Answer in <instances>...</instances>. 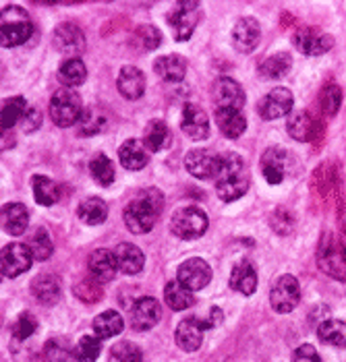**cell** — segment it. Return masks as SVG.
<instances>
[{"label":"cell","instance_id":"6da1fadb","mask_svg":"<svg viewBox=\"0 0 346 362\" xmlns=\"http://www.w3.org/2000/svg\"><path fill=\"white\" fill-rule=\"evenodd\" d=\"M164 209V197L158 189H144L125 207V223L133 234H147Z\"/></svg>","mask_w":346,"mask_h":362},{"label":"cell","instance_id":"7a4b0ae2","mask_svg":"<svg viewBox=\"0 0 346 362\" xmlns=\"http://www.w3.org/2000/svg\"><path fill=\"white\" fill-rule=\"evenodd\" d=\"M216 193L222 201L231 203L236 201L249 191V172L245 160L236 153L220 156V168L216 174Z\"/></svg>","mask_w":346,"mask_h":362},{"label":"cell","instance_id":"3957f363","mask_svg":"<svg viewBox=\"0 0 346 362\" xmlns=\"http://www.w3.org/2000/svg\"><path fill=\"white\" fill-rule=\"evenodd\" d=\"M0 29H2V46L4 48H15L25 44L31 33H33V23L29 19L28 11L15 4H8L2 8V21H0Z\"/></svg>","mask_w":346,"mask_h":362},{"label":"cell","instance_id":"277c9868","mask_svg":"<svg viewBox=\"0 0 346 362\" xmlns=\"http://www.w3.org/2000/svg\"><path fill=\"white\" fill-rule=\"evenodd\" d=\"M207 226H209V220H207L205 211L200 207H183L174 214L173 220H171V230L180 240L202 238L207 232Z\"/></svg>","mask_w":346,"mask_h":362},{"label":"cell","instance_id":"5b68a950","mask_svg":"<svg viewBox=\"0 0 346 362\" xmlns=\"http://www.w3.org/2000/svg\"><path fill=\"white\" fill-rule=\"evenodd\" d=\"M202 19L200 13V2L193 0H180L174 4V8L168 13V25L173 29V35L176 42H187Z\"/></svg>","mask_w":346,"mask_h":362},{"label":"cell","instance_id":"8992f818","mask_svg":"<svg viewBox=\"0 0 346 362\" xmlns=\"http://www.w3.org/2000/svg\"><path fill=\"white\" fill-rule=\"evenodd\" d=\"M81 112H83L81 100L73 89L62 87V89L54 91V95L50 100V116H52L54 124H58V127L77 124Z\"/></svg>","mask_w":346,"mask_h":362},{"label":"cell","instance_id":"52a82bcc","mask_svg":"<svg viewBox=\"0 0 346 362\" xmlns=\"http://www.w3.org/2000/svg\"><path fill=\"white\" fill-rule=\"evenodd\" d=\"M301 303V286L294 276H280L274 281L272 292H270V305L276 313L289 315Z\"/></svg>","mask_w":346,"mask_h":362},{"label":"cell","instance_id":"ba28073f","mask_svg":"<svg viewBox=\"0 0 346 362\" xmlns=\"http://www.w3.org/2000/svg\"><path fill=\"white\" fill-rule=\"evenodd\" d=\"M33 255L29 251L28 245H19V243H11L6 245L0 252V269L4 278H17L21 274H25L31 267Z\"/></svg>","mask_w":346,"mask_h":362},{"label":"cell","instance_id":"9c48e42d","mask_svg":"<svg viewBox=\"0 0 346 362\" xmlns=\"http://www.w3.org/2000/svg\"><path fill=\"white\" fill-rule=\"evenodd\" d=\"M294 106V98L292 91L287 87H276L270 93H265L261 98L258 112L261 114L263 120H278L282 116H289Z\"/></svg>","mask_w":346,"mask_h":362},{"label":"cell","instance_id":"30bf717a","mask_svg":"<svg viewBox=\"0 0 346 362\" xmlns=\"http://www.w3.org/2000/svg\"><path fill=\"white\" fill-rule=\"evenodd\" d=\"M292 44L303 54L321 56L330 52V48L334 46V40H332V35L316 28H303L292 35Z\"/></svg>","mask_w":346,"mask_h":362},{"label":"cell","instance_id":"8fae6325","mask_svg":"<svg viewBox=\"0 0 346 362\" xmlns=\"http://www.w3.org/2000/svg\"><path fill=\"white\" fill-rule=\"evenodd\" d=\"M52 44L60 54H67L69 58H77V54L83 52L86 48V33L75 23H62L54 29Z\"/></svg>","mask_w":346,"mask_h":362},{"label":"cell","instance_id":"7c38bea8","mask_svg":"<svg viewBox=\"0 0 346 362\" xmlns=\"http://www.w3.org/2000/svg\"><path fill=\"white\" fill-rule=\"evenodd\" d=\"M176 279H178L185 288H189L191 292H197V290H203V288L209 284V279H212V267H209L203 259H200V257L187 259V261L178 267Z\"/></svg>","mask_w":346,"mask_h":362},{"label":"cell","instance_id":"4fadbf2b","mask_svg":"<svg viewBox=\"0 0 346 362\" xmlns=\"http://www.w3.org/2000/svg\"><path fill=\"white\" fill-rule=\"evenodd\" d=\"M318 265L328 276L346 281V255L330 236L319 247Z\"/></svg>","mask_w":346,"mask_h":362},{"label":"cell","instance_id":"5bb4252c","mask_svg":"<svg viewBox=\"0 0 346 362\" xmlns=\"http://www.w3.org/2000/svg\"><path fill=\"white\" fill-rule=\"evenodd\" d=\"M212 98L216 102V108H232L241 110L245 106V91L231 77H220L212 85Z\"/></svg>","mask_w":346,"mask_h":362},{"label":"cell","instance_id":"9a60e30c","mask_svg":"<svg viewBox=\"0 0 346 362\" xmlns=\"http://www.w3.org/2000/svg\"><path fill=\"white\" fill-rule=\"evenodd\" d=\"M162 319V307L156 298L144 296L131 308V327L135 332H149Z\"/></svg>","mask_w":346,"mask_h":362},{"label":"cell","instance_id":"2e32d148","mask_svg":"<svg viewBox=\"0 0 346 362\" xmlns=\"http://www.w3.org/2000/svg\"><path fill=\"white\" fill-rule=\"evenodd\" d=\"M185 168L195 178H202V180L216 178L218 168H220V156H216L207 149H193L185 158Z\"/></svg>","mask_w":346,"mask_h":362},{"label":"cell","instance_id":"e0dca14e","mask_svg":"<svg viewBox=\"0 0 346 362\" xmlns=\"http://www.w3.org/2000/svg\"><path fill=\"white\" fill-rule=\"evenodd\" d=\"M183 133L193 141H203L209 137V118L197 104H187L180 116Z\"/></svg>","mask_w":346,"mask_h":362},{"label":"cell","instance_id":"ac0fdd59","mask_svg":"<svg viewBox=\"0 0 346 362\" xmlns=\"http://www.w3.org/2000/svg\"><path fill=\"white\" fill-rule=\"evenodd\" d=\"M261 28L260 23L251 17H245L241 21H236V25L232 29V44L238 52L249 54L260 46Z\"/></svg>","mask_w":346,"mask_h":362},{"label":"cell","instance_id":"d6986e66","mask_svg":"<svg viewBox=\"0 0 346 362\" xmlns=\"http://www.w3.org/2000/svg\"><path fill=\"white\" fill-rule=\"evenodd\" d=\"M287 151L280 147H270L261 156V174L270 185H280L287 174Z\"/></svg>","mask_w":346,"mask_h":362},{"label":"cell","instance_id":"ffe728a7","mask_svg":"<svg viewBox=\"0 0 346 362\" xmlns=\"http://www.w3.org/2000/svg\"><path fill=\"white\" fill-rule=\"evenodd\" d=\"M203 332H205V325H203L202 319L197 317H189L185 321H180L178 329H176V344L183 352H195L200 350L203 341Z\"/></svg>","mask_w":346,"mask_h":362},{"label":"cell","instance_id":"44dd1931","mask_svg":"<svg viewBox=\"0 0 346 362\" xmlns=\"http://www.w3.org/2000/svg\"><path fill=\"white\" fill-rule=\"evenodd\" d=\"M87 265H89L91 278L96 279V281H100V284L110 281L116 276V272H118L115 251H106V249H98V251L91 252Z\"/></svg>","mask_w":346,"mask_h":362},{"label":"cell","instance_id":"7402d4cb","mask_svg":"<svg viewBox=\"0 0 346 362\" xmlns=\"http://www.w3.org/2000/svg\"><path fill=\"white\" fill-rule=\"evenodd\" d=\"M287 131L294 141L307 143L318 135V122L309 112H290L289 118H287Z\"/></svg>","mask_w":346,"mask_h":362},{"label":"cell","instance_id":"603a6c76","mask_svg":"<svg viewBox=\"0 0 346 362\" xmlns=\"http://www.w3.org/2000/svg\"><path fill=\"white\" fill-rule=\"evenodd\" d=\"M116 87L122 93V98H127V100H139L145 91L144 71H139L137 66H125V69H120Z\"/></svg>","mask_w":346,"mask_h":362},{"label":"cell","instance_id":"cb8c5ba5","mask_svg":"<svg viewBox=\"0 0 346 362\" xmlns=\"http://www.w3.org/2000/svg\"><path fill=\"white\" fill-rule=\"evenodd\" d=\"M154 71H156V75H158L162 81L178 83V81H183L185 75H187V60L178 54L160 56V58L154 62Z\"/></svg>","mask_w":346,"mask_h":362},{"label":"cell","instance_id":"d4e9b609","mask_svg":"<svg viewBox=\"0 0 346 362\" xmlns=\"http://www.w3.org/2000/svg\"><path fill=\"white\" fill-rule=\"evenodd\" d=\"M29 226V211L23 203H6L2 207V228L11 236H21Z\"/></svg>","mask_w":346,"mask_h":362},{"label":"cell","instance_id":"484cf974","mask_svg":"<svg viewBox=\"0 0 346 362\" xmlns=\"http://www.w3.org/2000/svg\"><path fill=\"white\" fill-rule=\"evenodd\" d=\"M116 263L118 269L127 276H135L144 269L145 265V255L139 247L131 245V243H122L115 249Z\"/></svg>","mask_w":346,"mask_h":362},{"label":"cell","instance_id":"4316f807","mask_svg":"<svg viewBox=\"0 0 346 362\" xmlns=\"http://www.w3.org/2000/svg\"><path fill=\"white\" fill-rule=\"evenodd\" d=\"M118 160H120V166L127 168V170H133V172L142 170L149 160V149L145 147L144 141L127 139L120 145Z\"/></svg>","mask_w":346,"mask_h":362},{"label":"cell","instance_id":"83f0119b","mask_svg":"<svg viewBox=\"0 0 346 362\" xmlns=\"http://www.w3.org/2000/svg\"><path fill=\"white\" fill-rule=\"evenodd\" d=\"M231 288L243 296H251L258 290V272L249 261H241L232 267Z\"/></svg>","mask_w":346,"mask_h":362},{"label":"cell","instance_id":"f1b7e54d","mask_svg":"<svg viewBox=\"0 0 346 362\" xmlns=\"http://www.w3.org/2000/svg\"><path fill=\"white\" fill-rule=\"evenodd\" d=\"M216 122L226 139H238L247 129L245 116L241 114V110H232V108H216Z\"/></svg>","mask_w":346,"mask_h":362},{"label":"cell","instance_id":"f546056e","mask_svg":"<svg viewBox=\"0 0 346 362\" xmlns=\"http://www.w3.org/2000/svg\"><path fill=\"white\" fill-rule=\"evenodd\" d=\"M31 294L35 296L38 303L50 307L60 298V281L50 274H42L31 281Z\"/></svg>","mask_w":346,"mask_h":362},{"label":"cell","instance_id":"4dcf8cb0","mask_svg":"<svg viewBox=\"0 0 346 362\" xmlns=\"http://www.w3.org/2000/svg\"><path fill=\"white\" fill-rule=\"evenodd\" d=\"M79 220L87 226H98V223L106 222L108 218V205L104 203V199L100 197H87L86 201H81L79 209H77Z\"/></svg>","mask_w":346,"mask_h":362},{"label":"cell","instance_id":"1f68e13d","mask_svg":"<svg viewBox=\"0 0 346 362\" xmlns=\"http://www.w3.org/2000/svg\"><path fill=\"white\" fill-rule=\"evenodd\" d=\"M164 300L173 310H187L195 305V296L189 288H185L178 279L168 281L164 288Z\"/></svg>","mask_w":346,"mask_h":362},{"label":"cell","instance_id":"d6a6232c","mask_svg":"<svg viewBox=\"0 0 346 362\" xmlns=\"http://www.w3.org/2000/svg\"><path fill=\"white\" fill-rule=\"evenodd\" d=\"M171 129L166 127V122L164 120H151L147 127H145V137L144 143L145 147L149 149V151H162L164 147H168L171 145Z\"/></svg>","mask_w":346,"mask_h":362},{"label":"cell","instance_id":"836d02e7","mask_svg":"<svg viewBox=\"0 0 346 362\" xmlns=\"http://www.w3.org/2000/svg\"><path fill=\"white\" fill-rule=\"evenodd\" d=\"M290 66H292V56L289 52H276L261 62L260 73L265 79H282L290 73Z\"/></svg>","mask_w":346,"mask_h":362},{"label":"cell","instance_id":"e575fe53","mask_svg":"<svg viewBox=\"0 0 346 362\" xmlns=\"http://www.w3.org/2000/svg\"><path fill=\"white\" fill-rule=\"evenodd\" d=\"M104 127H106V114L100 110V108H96V106L83 108L79 120H77V131H79L81 137H93Z\"/></svg>","mask_w":346,"mask_h":362},{"label":"cell","instance_id":"d590c367","mask_svg":"<svg viewBox=\"0 0 346 362\" xmlns=\"http://www.w3.org/2000/svg\"><path fill=\"white\" fill-rule=\"evenodd\" d=\"M122 327H125V321H122L120 313H116V310H104L102 315H98L93 319V334L100 339L115 337L122 332Z\"/></svg>","mask_w":346,"mask_h":362},{"label":"cell","instance_id":"8d00e7d4","mask_svg":"<svg viewBox=\"0 0 346 362\" xmlns=\"http://www.w3.org/2000/svg\"><path fill=\"white\" fill-rule=\"evenodd\" d=\"M58 79L67 87H79L87 79V66L81 58H67L58 69Z\"/></svg>","mask_w":346,"mask_h":362},{"label":"cell","instance_id":"74e56055","mask_svg":"<svg viewBox=\"0 0 346 362\" xmlns=\"http://www.w3.org/2000/svg\"><path fill=\"white\" fill-rule=\"evenodd\" d=\"M31 187H33V197H35V201H38L40 205L50 207V205L57 203L58 197H60L58 185L52 178H48V176H33Z\"/></svg>","mask_w":346,"mask_h":362},{"label":"cell","instance_id":"f35d334b","mask_svg":"<svg viewBox=\"0 0 346 362\" xmlns=\"http://www.w3.org/2000/svg\"><path fill=\"white\" fill-rule=\"evenodd\" d=\"M318 337L328 346L346 348V323L338 321V319L323 321L318 327Z\"/></svg>","mask_w":346,"mask_h":362},{"label":"cell","instance_id":"ab89813d","mask_svg":"<svg viewBox=\"0 0 346 362\" xmlns=\"http://www.w3.org/2000/svg\"><path fill=\"white\" fill-rule=\"evenodd\" d=\"M25 112H28V102L23 98H19V95L8 98L2 106V131H8L17 122H21Z\"/></svg>","mask_w":346,"mask_h":362},{"label":"cell","instance_id":"60d3db41","mask_svg":"<svg viewBox=\"0 0 346 362\" xmlns=\"http://www.w3.org/2000/svg\"><path fill=\"white\" fill-rule=\"evenodd\" d=\"M102 354V339L98 335H83L73 348V356L79 362H96Z\"/></svg>","mask_w":346,"mask_h":362},{"label":"cell","instance_id":"b9f144b4","mask_svg":"<svg viewBox=\"0 0 346 362\" xmlns=\"http://www.w3.org/2000/svg\"><path fill=\"white\" fill-rule=\"evenodd\" d=\"M89 172L93 176V180L100 185V187H110L113 180H115V166L113 162L106 158V156H96L91 162H89Z\"/></svg>","mask_w":346,"mask_h":362},{"label":"cell","instance_id":"7bdbcfd3","mask_svg":"<svg viewBox=\"0 0 346 362\" xmlns=\"http://www.w3.org/2000/svg\"><path fill=\"white\" fill-rule=\"evenodd\" d=\"M28 247L31 255H33V259H38V261H46L54 251V245H52V240H50V236H48V232L44 228H38L29 236Z\"/></svg>","mask_w":346,"mask_h":362},{"label":"cell","instance_id":"ee69618b","mask_svg":"<svg viewBox=\"0 0 346 362\" xmlns=\"http://www.w3.org/2000/svg\"><path fill=\"white\" fill-rule=\"evenodd\" d=\"M142 358H144L142 350L131 341H118L110 348L108 354V362H142Z\"/></svg>","mask_w":346,"mask_h":362},{"label":"cell","instance_id":"f6af8a7d","mask_svg":"<svg viewBox=\"0 0 346 362\" xmlns=\"http://www.w3.org/2000/svg\"><path fill=\"white\" fill-rule=\"evenodd\" d=\"M319 104H321V110L325 116H334L336 112L340 110V104H342V91L338 85H325L323 91H321V98H319Z\"/></svg>","mask_w":346,"mask_h":362},{"label":"cell","instance_id":"bcb514c9","mask_svg":"<svg viewBox=\"0 0 346 362\" xmlns=\"http://www.w3.org/2000/svg\"><path fill=\"white\" fill-rule=\"evenodd\" d=\"M135 42L144 52H151V50H156L160 46L162 35H160L158 29L151 28V25H139L135 29Z\"/></svg>","mask_w":346,"mask_h":362},{"label":"cell","instance_id":"7dc6e473","mask_svg":"<svg viewBox=\"0 0 346 362\" xmlns=\"http://www.w3.org/2000/svg\"><path fill=\"white\" fill-rule=\"evenodd\" d=\"M44 356L48 362H67L73 356V350L62 339H50L44 348Z\"/></svg>","mask_w":346,"mask_h":362},{"label":"cell","instance_id":"c3c4849f","mask_svg":"<svg viewBox=\"0 0 346 362\" xmlns=\"http://www.w3.org/2000/svg\"><path fill=\"white\" fill-rule=\"evenodd\" d=\"M35 329H38V321L29 315V313H23L17 321H15V325H13V335H15V339H29L31 335L35 334Z\"/></svg>","mask_w":346,"mask_h":362},{"label":"cell","instance_id":"681fc988","mask_svg":"<svg viewBox=\"0 0 346 362\" xmlns=\"http://www.w3.org/2000/svg\"><path fill=\"white\" fill-rule=\"evenodd\" d=\"M294 362H321L318 350L311 344H303L296 352H294Z\"/></svg>","mask_w":346,"mask_h":362},{"label":"cell","instance_id":"f907efd6","mask_svg":"<svg viewBox=\"0 0 346 362\" xmlns=\"http://www.w3.org/2000/svg\"><path fill=\"white\" fill-rule=\"evenodd\" d=\"M40 124H42V114H40V110L28 108L25 116H23V120H21L23 131H25V133H33V131H38V127H40Z\"/></svg>","mask_w":346,"mask_h":362}]
</instances>
